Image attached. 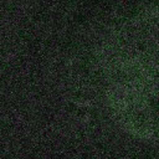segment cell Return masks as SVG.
I'll list each match as a JSON object with an SVG mask.
<instances>
[{
	"label": "cell",
	"mask_w": 159,
	"mask_h": 159,
	"mask_svg": "<svg viewBox=\"0 0 159 159\" xmlns=\"http://www.w3.org/2000/svg\"><path fill=\"white\" fill-rule=\"evenodd\" d=\"M101 63L106 102L117 124L159 145V15L120 31Z\"/></svg>",
	"instance_id": "obj_1"
}]
</instances>
